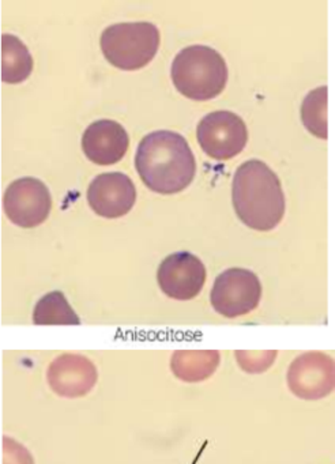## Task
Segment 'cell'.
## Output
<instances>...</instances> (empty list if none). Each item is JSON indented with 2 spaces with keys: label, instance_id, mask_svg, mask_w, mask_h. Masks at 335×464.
<instances>
[{
  "label": "cell",
  "instance_id": "obj_1",
  "mask_svg": "<svg viewBox=\"0 0 335 464\" xmlns=\"http://www.w3.org/2000/svg\"><path fill=\"white\" fill-rule=\"evenodd\" d=\"M135 167L142 181L158 194H177L195 178L196 164L185 138L173 131H154L139 143Z\"/></svg>",
  "mask_w": 335,
  "mask_h": 464
},
{
  "label": "cell",
  "instance_id": "obj_2",
  "mask_svg": "<svg viewBox=\"0 0 335 464\" xmlns=\"http://www.w3.org/2000/svg\"><path fill=\"white\" fill-rule=\"evenodd\" d=\"M232 199L240 221L259 232L274 229L285 214V195L280 179L259 160H250L237 168Z\"/></svg>",
  "mask_w": 335,
  "mask_h": 464
},
{
  "label": "cell",
  "instance_id": "obj_3",
  "mask_svg": "<svg viewBox=\"0 0 335 464\" xmlns=\"http://www.w3.org/2000/svg\"><path fill=\"white\" fill-rule=\"evenodd\" d=\"M171 75L174 88L182 96L207 102L222 93L228 82V67L217 51L206 45H192L177 53Z\"/></svg>",
  "mask_w": 335,
  "mask_h": 464
},
{
  "label": "cell",
  "instance_id": "obj_4",
  "mask_svg": "<svg viewBox=\"0 0 335 464\" xmlns=\"http://www.w3.org/2000/svg\"><path fill=\"white\" fill-rule=\"evenodd\" d=\"M100 45L112 66L133 72L154 59L160 47V32L150 23L116 24L103 32Z\"/></svg>",
  "mask_w": 335,
  "mask_h": 464
},
{
  "label": "cell",
  "instance_id": "obj_5",
  "mask_svg": "<svg viewBox=\"0 0 335 464\" xmlns=\"http://www.w3.org/2000/svg\"><path fill=\"white\" fill-rule=\"evenodd\" d=\"M261 297V281L252 271L229 268L215 279L210 301L215 312L234 319L255 311Z\"/></svg>",
  "mask_w": 335,
  "mask_h": 464
},
{
  "label": "cell",
  "instance_id": "obj_6",
  "mask_svg": "<svg viewBox=\"0 0 335 464\" xmlns=\"http://www.w3.org/2000/svg\"><path fill=\"white\" fill-rule=\"evenodd\" d=\"M196 138L207 156L225 161L244 150L248 142L247 126L236 113L218 111L199 121Z\"/></svg>",
  "mask_w": 335,
  "mask_h": 464
},
{
  "label": "cell",
  "instance_id": "obj_7",
  "mask_svg": "<svg viewBox=\"0 0 335 464\" xmlns=\"http://www.w3.org/2000/svg\"><path fill=\"white\" fill-rule=\"evenodd\" d=\"M52 208L48 187L34 178L13 181L3 195V210L16 227L32 229L46 221Z\"/></svg>",
  "mask_w": 335,
  "mask_h": 464
},
{
  "label": "cell",
  "instance_id": "obj_8",
  "mask_svg": "<svg viewBox=\"0 0 335 464\" xmlns=\"http://www.w3.org/2000/svg\"><path fill=\"white\" fill-rule=\"evenodd\" d=\"M288 385L297 398L305 401L326 398L334 390V360L319 352L299 355L289 366Z\"/></svg>",
  "mask_w": 335,
  "mask_h": 464
},
{
  "label": "cell",
  "instance_id": "obj_9",
  "mask_svg": "<svg viewBox=\"0 0 335 464\" xmlns=\"http://www.w3.org/2000/svg\"><path fill=\"white\" fill-rule=\"evenodd\" d=\"M98 372L93 361L81 354L57 355L46 369V382L60 398H84L97 384Z\"/></svg>",
  "mask_w": 335,
  "mask_h": 464
},
{
  "label": "cell",
  "instance_id": "obj_10",
  "mask_svg": "<svg viewBox=\"0 0 335 464\" xmlns=\"http://www.w3.org/2000/svg\"><path fill=\"white\" fill-rule=\"evenodd\" d=\"M161 290L173 300H192L203 289L206 268L199 257L190 252L169 255L158 267Z\"/></svg>",
  "mask_w": 335,
  "mask_h": 464
},
{
  "label": "cell",
  "instance_id": "obj_11",
  "mask_svg": "<svg viewBox=\"0 0 335 464\" xmlns=\"http://www.w3.org/2000/svg\"><path fill=\"white\" fill-rule=\"evenodd\" d=\"M136 200L133 181L124 173H101L87 188V202L97 216L114 219L128 214Z\"/></svg>",
  "mask_w": 335,
  "mask_h": 464
},
{
  "label": "cell",
  "instance_id": "obj_12",
  "mask_svg": "<svg viewBox=\"0 0 335 464\" xmlns=\"http://www.w3.org/2000/svg\"><path fill=\"white\" fill-rule=\"evenodd\" d=\"M130 138L122 124L97 121L87 127L82 137V150L94 164L106 167L117 164L125 156Z\"/></svg>",
  "mask_w": 335,
  "mask_h": 464
},
{
  "label": "cell",
  "instance_id": "obj_13",
  "mask_svg": "<svg viewBox=\"0 0 335 464\" xmlns=\"http://www.w3.org/2000/svg\"><path fill=\"white\" fill-rule=\"evenodd\" d=\"M220 361L217 350H179L172 357L171 369L182 382H199L217 371Z\"/></svg>",
  "mask_w": 335,
  "mask_h": 464
},
{
  "label": "cell",
  "instance_id": "obj_14",
  "mask_svg": "<svg viewBox=\"0 0 335 464\" xmlns=\"http://www.w3.org/2000/svg\"><path fill=\"white\" fill-rule=\"evenodd\" d=\"M33 72V58L26 45L13 34L2 36V81L8 85L25 82Z\"/></svg>",
  "mask_w": 335,
  "mask_h": 464
},
{
  "label": "cell",
  "instance_id": "obj_15",
  "mask_svg": "<svg viewBox=\"0 0 335 464\" xmlns=\"http://www.w3.org/2000/svg\"><path fill=\"white\" fill-rule=\"evenodd\" d=\"M33 324L35 325H79V319L65 295L59 290L46 293L33 309Z\"/></svg>",
  "mask_w": 335,
  "mask_h": 464
},
{
  "label": "cell",
  "instance_id": "obj_16",
  "mask_svg": "<svg viewBox=\"0 0 335 464\" xmlns=\"http://www.w3.org/2000/svg\"><path fill=\"white\" fill-rule=\"evenodd\" d=\"M327 108H329V89L320 86L315 91L310 92L305 96L301 105V121L305 129L320 138H329V126H327Z\"/></svg>",
  "mask_w": 335,
  "mask_h": 464
},
{
  "label": "cell",
  "instance_id": "obj_17",
  "mask_svg": "<svg viewBox=\"0 0 335 464\" xmlns=\"http://www.w3.org/2000/svg\"><path fill=\"white\" fill-rule=\"evenodd\" d=\"M234 354H236V361L239 362L240 368L251 374L266 372L277 358L275 350H271V352L270 350H266V352H236Z\"/></svg>",
  "mask_w": 335,
  "mask_h": 464
},
{
  "label": "cell",
  "instance_id": "obj_18",
  "mask_svg": "<svg viewBox=\"0 0 335 464\" xmlns=\"http://www.w3.org/2000/svg\"><path fill=\"white\" fill-rule=\"evenodd\" d=\"M2 456V464H35L29 448L10 436H3Z\"/></svg>",
  "mask_w": 335,
  "mask_h": 464
}]
</instances>
